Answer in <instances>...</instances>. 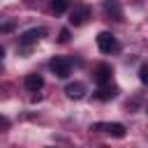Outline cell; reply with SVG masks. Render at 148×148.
Wrapping results in <instances>:
<instances>
[{
  "label": "cell",
  "mask_w": 148,
  "mask_h": 148,
  "mask_svg": "<svg viewBox=\"0 0 148 148\" xmlns=\"http://www.w3.org/2000/svg\"><path fill=\"white\" fill-rule=\"evenodd\" d=\"M42 37H44V28H30V30H25V32L18 37V46H21V51H28V49L35 46Z\"/></svg>",
  "instance_id": "obj_1"
},
{
  "label": "cell",
  "mask_w": 148,
  "mask_h": 148,
  "mask_svg": "<svg viewBox=\"0 0 148 148\" xmlns=\"http://www.w3.org/2000/svg\"><path fill=\"white\" fill-rule=\"evenodd\" d=\"M90 130H95V132H109V134L116 136V139H123V136L127 134V130H125L123 123H95Z\"/></svg>",
  "instance_id": "obj_2"
},
{
  "label": "cell",
  "mask_w": 148,
  "mask_h": 148,
  "mask_svg": "<svg viewBox=\"0 0 148 148\" xmlns=\"http://www.w3.org/2000/svg\"><path fill=\"white\" fill-rule=\"evenodd\" d=\"M97 46H99L102 53H111V51L118 49V42H116V37H113L109 30H102V32L97 35Z\"/></svg>",
  "instance_id": "obj_3"
},
{
  "label": "cell",
  "mask_w": 148,
  "mask_h": 148,
  "mask_svg": "<svg viewBox=\"0 0 148 148\" xmlns=\"http://www.w3.org/2000/svg\"><path fill=\"white\" fill-rule=\"evenodd\" d=\"M49 67L53 69V74H56L58 79H67V76L72 74V65H69V60H65V58H53V60L49 62Z\"/></svg>",
  "instance_id": "obj_4"
},
{
  "label": "cell",
  "mask_w": 148,
  "mask_h": 148,
  "mask_svg": "<svg viewBox=\"0 0 148 148\" xmlns=\"http://www.w3.org/2000/svg\"><path fill=\"white\" fill-rule=\"evenodd\" d=\"M88 18H90V9H88L86 5L74 7V9H72V14H69V23H72V25H83Z\"/></svg>",
  "instance_id": "obj_5"
},
{
  "label": "cell",
  "mask_w": 148,
  "mask_h": 148,
  "mask_svg": "<svg viewBox=\"0 0 148 148\" xmlns=\"http://www.w3.org/2000/svg\"><path fill=\"white\" fill-rule=\"evenodd\" d=\"M111 74H113L111 65H99V67L95 69V81H97V86H109V83H111Z\"/></svg>",
  "instance_id": "obj_6"
},
{
  "label": "cell",
  "mask_w": 148,
  "mask_h": 148,
  "mask_svg": "<svg viewBox=\"0 0 148 148\" xmlns=\"http://www.w3.org/2000/svg\"><path fill=\"white\" fill-rule=\"evenodd\" d=\"M65 95H67L69 99H81V97L86 95V83H81V81L67 83V88H65Z\"/></svg>",
  "instance_id": "obj_7"
},
{
  "label": "cell",
  "mask_w": 148,
  "mask_h": 148,
  "mask_svg": "<svg viewBox=\"0 0 148 148\" xmlns=\"http://www.w3.org/2000/svg\"><path fill=\"white\" fill-rule=\"evenodd\" d=\"M116 95H118V88L111 86V83H109V86H99V88L95 90V97H97L99 102H109V99H113Z\"/></svg>",
  "instance_id": "obj_8"
},
{
  "label": "cell",
  "mask_w": 148,
  "mask_h": 148,
  "mask_svg": "<svg viewBox=\"0 0 148 148\" xmlns=\"http://www.w3.org/2000/svg\"><path fill=\"white\" fill-rule=\"evenodd\" d=\"M42 86H44L42 74H28V76H25V88H28L30 92H39Z\"/></svg>",
  "instance_id": "obj_9"
},
{
  "label": "cell",
  "mask_w": 148,
  "mask_h": 148,
  "mask_svg": "<svg viewBox=\"0 0 148 148\" xmlns=\"http://www.w3.org/2000/svg\"><path fill=\"white\" fill-rule=\"evenodd\" d=\"M104 12L106 14H113V18H123V12L116 2H104Z\"/></svg>",
  "instance_id": "obj_10"
},
{
  "label": "cell",
  "mask_w": 148,
  "mask_h": 148,
  "mask_svg": "<svg viewBox=\"0 0 148 148\" xmlns=\"http://www.w3.org/2000/svg\"><path fill=\"white\" fill-rule=\"evenodd\" d=\"M67 7H69V5H67V0H53V2H51V9H53L56 14L67 12Z\"/></svg>",
  "instance_id": "obj_11"
},
{
  "label": "cell",
  "mask_w": 148,
  "mask_h": 148,
  "mask_svg": "<svg viewBox=\"0 0 148 148\" xmlns=\"http://www.w3.org/2000/svg\"><path fill=\"white\" fill-rule=\"evenodd\" d=\"M139 81L148 86V62H143V65L139 67Z\"/></svg>",
  "instance_id": "obj_12"
},
{
  "label": "cell",
  "mask_w": 148,
  "mask_h": 148,
  "mask_svg": "<svg viewBox=\"0 0 148 148\" xmlns=\"http://www.w3.org/2000/svg\"><path fill=\"white\" fill-rule=\"evenodd\" d=\"M58 39H60V42H67V39H69V30H67V28H62V30H60V37H58Z\"/></svg>",
  "instance_id": "obj_13"
},
{
  "label": "cell",
  "mask_w": 148,
  "mask_h": 148,
  "mask_svg": "<svg viewBox=\"0 0 148 148\" xmlns=\"http://www.w3.org/2000/svg\"><path fill=\"white\" fill-rule=\"evenodd\" d=\"M146 113H148V106H146Z\"/></svg>",
  "instance_id": "obj_14"
},
{
  "label": "cell",
  "mask_w": 148,
  "mask_h": 148,
  "mask_svg": "<svg viewBox=\"0 0 148 148\" xmlns=\"http://www.w3.org/2000/svg\"><path fill=\"white\" fill-rule=\"evenodd\" d=\"M102 148H106V146H102Z\"/></svg>",
  "instance_id": "obj_15"
}]
</instances>
